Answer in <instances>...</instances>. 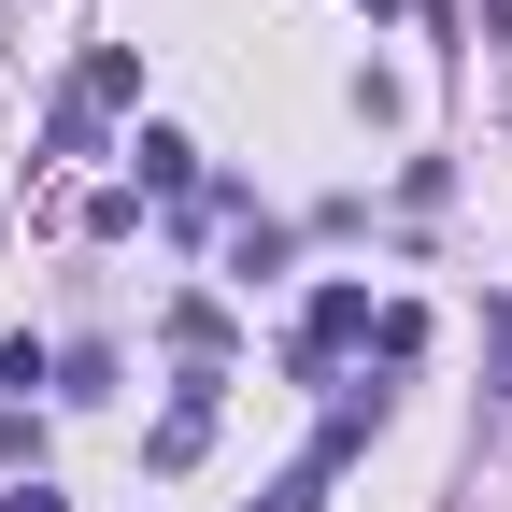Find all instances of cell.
<instances>
[{"mask_svg": "<svg viewBox=\"0 0 512 512\" xmlns=\"http://www.w3.org/2000/svg\"><path fill=\"white\" fill-rule=\"evenodd\" d=\"M200 441H214V370H185V399L157 413V441H143V470H200Z\"/></svg>", "mask_w": 512, "mask_h": 512, "instance_id": "obj_1", "label": "cell"}, {"mask_svg": "<svg viewBox=\"0 0 512 512\" xmlns=\"http://www.w3.org/2000/svg\"><path fill=\"white\" fill-rule=\"evenodd\" d=\"M356 328H370V285H328V299H313V328H299V370L328 356V342H356Z\"/></svg>", "mask_w": 512, "mask_h": 512, "instance_id": "obj_2", "label": "cell"}, {"mask_svg": "<svg viewBox=\"0 0 512 512\" xmlns=\"http://www.w3.org/2000/svg\"><path fill=\"white\" fill-rule=\"evenodd\" d=\"M128 157H143V185H200V143H185V128H143Z\"/></svg>", "mask_w": 512, "mask_h": 512, "instance_id": "obj_3", "label": "cell"}, {"mask_svg": "<svg viewBox=\"0 0 512 512\" xmlns=\"http://www.w3.org/2000/svg\"><path fill=\"white\" fill-rule=\"evenodd\" d=\"M171 342H185V356L214 370V356H228V313H214V299H171Z\"/></svg>", "mask_w": 512, "mask_h": 512, "instance_id": "obj_4", "label": "cell"}, {"mask_svg": "<svg viewBox=\"0 0 512 512\" xmlns=\"http://www.w3.org/2000/svg\"><path fill=\"white\" fill-rule=\"evenodd\" d=\"M0 512H72V498H57V484H15V498H0Z\"/></svg>", "mask_w": 512, "mask_h": 512, "instance_id": "obj_5", "label": "cell"}]
</instances>
